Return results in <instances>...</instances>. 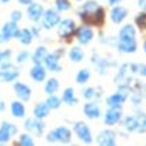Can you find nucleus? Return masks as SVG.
<instances>
[{"instance_id":"f257e3e1","label":"nucleus","mask_w":146,"mask_h":146,"mask_svg":"<svg viewBox=\"0 0 146 146\" xmlns=\"http://www.w3.org/2000/svg\"><path fill=\"white\" fill-rule=\"evenodd\" d=\"M138 74V64L126 63L119 67V71L115 76V83L117 86H131L134 83L133 75Z\"/></svg>"},{"instance_id":"f03ea898","label":"nucleus","mask_w":146,"mask_h":146,"mask_svg":"<svg viewBox=\"0 0 146 146\" xmlns=\"http://www.w3.org/2000/svg\"><path fill=\"white\" fill-rule=\"evenodd\" d=\"M131 86H117L116 93L111 94L107 98V105L111 108H121L130 94H131Z\"/></svg>"},{"instance_id":"7ed1b4c3","label":"nucleus","mask_w":146,"mask_h":146,"mask_svg":"<svg viewBox=\"0 0 146 146\" xmlns=\"http://www.w3.org/2000/svg\"><path fill=\"white\" fill-rule=\"evenodd\" d=\"M71 138H72V131L68 127H66V126H60V127L53 128L45 137V139L48 142H51V143H56V142L70 143Z\"/></svg>"},{"instance_id":"20e7f679","label":"nucleus","mask_w":146,"mask_h":146,"mask_svg":"<svg viewBox=\"0 0 146 146\" xmlns=\"http://www.w3.org/2000/svg\"><path fill=\"white\" fill-rule=\"evenodd\" d=\"M19 71L18 67H15L11 62L0 64V82L3 83H11L15 82L19 78Z\"/></svg>"},{"instance_id":"39448f33","label":"nucleus","mask_w":146,"mask_h":146,"mask_svg":"<svg viewBox=\"0 0 146 146\" xmlns=\"http://www.w3.org/2000/svg\"><path fill=\"white\" fill-rule=\"evenodd\" d=\"M60 21V13L56 8H48L44 11V15L41 18V27L45 30H52L53 27H57Z\"/></svg>"},{"instance_id":"423d86ee","label":"nucleus","mask_w":146,"mask_h":146,"mask_svg":"<svg viewBox=\"0 0 146 146\" xmlns=\"http://www.w3.org/2000/svg\"><path fill=\"white\" fill-rule=\"evenodd\" d=\"M90 62L96 66V70L98 74H101V75H105L107 72L109 71V68H112L115 64V60L112 59H109V57H102L100 56L97 51L93 52V56L90 57Z\"/></svg>"},{"instance_id":"0eeeda50","label":"nucleus","mask_w":146,"mask_h":146,"mask_svg":"<svg viewBox=\"0 0 146 146\" xmlns=\"http://www.w3.org/2000/svg\"><path fill=\"white\" fill-rule=\"evenodd\" d=\"M79 18H81V21H82L85 25L101 26V25H104V21H105V10H104V7L100 6L97 10H94L93 13L82 15V17H79Z\"/></svg>"},{"instance_id":"6e6552de","label":"nucleus","mask_w":146,"mask_h":146,"mask_svg":"<svg viewBox=\"0 0 146 146\" xmlns=\"http://www.w3.org/2000/svg\"><path fill=\"white\" fill-rule=\"evenodd\" d=\"M25 130L27 133H30L32 135L36 137H42L45 133V123L44 119H38V117H27L23 123Z\"/></svg>"},{"instance_id":"1a4fd4ad","label":"nucleus","mask_w":146,"mask_h":146,"mask_svg":"<svg viewBox=\"0 0 146 146\" xmlns=\"http://www.w3.org/2000/svg\"><path fill=\"white\" fill-rule=\"evenodd\" d=\"M76 32V25L75 21L70 18L62 19L57 25V36L60 38H64V40H68L71 38Z\"/></svg>"},{"instance_id":"9d476101","label":"nucleus","mask_w":146,"mask_h":146,"mask_svg":"<svg viewBox=\"0 0 146 146\" xmlns=\"http://www.w3.org/2000/svg\"><path fill=\"white\" fill-rule=\"evenodd\" d=\"M72 131L75 133V135L78 137V139L82 141L83 143L89 145L93 142V135H92V130L90 127L85 123V121H75Z\"/></svg>"},{"instance_id":"9b49d317","label":"nucleus","mask_w":146,"mask_h":146,"mask_svg":"<svg viewBox=\"0 0 146 146\" xmlns=\"http://www.w3.org/2000/svg\"><path fill=\"white\" fill-rule=\"evenodd\" d=\"M18 134V127L8 120H3L0 124V145L8 143L14 135Z\"/></svg>"},{"instance_id":"f8f14e48","label":"nucleus","mask_w":146,"mask_h":146,"mask_svg":"<svg viewBox=\"0 0 146 146\" xmlns=\"http://www.w3.org/2000/svg\"><path fill=\"white\" fill-rule=\"evenodd\" d=\"M18 23L14 22V21H10L3 25L1 30H0V42H7L13 38H17V34H18Z\"/></svg>"},{"instance_id":"ddd939ff","label":"nucleus","mask_w":146,"mask_h":146,"mask_svg":"<svg viewBox=\"0 0 146 146\" xmlns=\"http://www.w3.org/2000/svg\"><path fill=\"white\" fill-rule=\"evenodd\" d=\"M63 53V49L59 52H53V53H48V56L45 57L44 66L45 68L51 72H60L62 71V66H60V55Z\"/></svg>"},{"instance_id":"4468645a","label":"nucleus","mask_w":146,"mask_h":146,"mask_svg":"<svg viewBox=\"0 0 146 146\" xmlns=\"http://www.w3.org/2000/svg\"><path fill=\"white\" fill-rule=\"evenodd\" d=\"M123 119V111L121 108H111L108 107L107 112L104 115V124L108 127H113L116 124H119Z\"/></svg>"},{"instance_id":"2eb2a0df","label":"nucleus","mask_w":146,"mask_h":146,"mask_svg":"<svg viewBox=\"0 0 146 146\" xmlns=\"http://www.w3.org/2000/svg\"><path fill=\"white\" fill-rule=\"evenodd\" d=\"M75 37H76V41L79 42V45H88L94 38V30L89 25H83L76 30Z\"/></svg>"},{"instance_id":"dca6fc26","label":"nucleus","mask_w":146,"mask_h":146,"mask_svg":"<svg viewBox=\"0 0 146 146\" xmlns=\"http://www.w3.org/2000/svg\"><path fill=\"white\" fill-rule=\"evenodd\" d=\"M116 138H117V134L115 133L113 130H102L98 133L97 135V145L100 146H115L116 145Z\"/></svg>"},{"instance_id":"f3484780","label":"nucleus","mask_w":146,"mask_h":146,"mask_svg":"<svg viewBox=\"0 0 146 146\" xmlns=\"http://www.w3.org/2000/svg\"><path fill=\"white\" fill-rule=\"evenodd\" d=\"M14 93L17 94V97H18L21 101L23 102H27L30 98H32V88L29 86V85H26V83L23 82H14Z\"/></svg>"},{"instance_id":"a211bd4d","label":"nucleus","mask_w":146,"mask_h":146,"mask_svg":"<svg viewBox=\"0 0 146 146\" xmlns=\"http://www.w3.org/2000/svg\"><path fill=\"white\" fill-rule=\"evenodd\" d=\"M44 11L45 10H44V7H42V4L33 1L32 4L27 6L26 14H27V18L30 19V21L38 23V22H41V18H42V15H44Z\"/></svg>"},{"instance_id":"6ab92c4d","label":"nucleus","mask_w":146,"mask_h":146,"mask_svg":"<svg viewBox=\"0 0 146 146\" xmlns=\"http://www.w3.org/2000/svg\"><path fill=\"white\" fill-rule=\"evenodd\" d=\"M115 48L120 53H134L138 49L137 40H116Z\"/></svg>"},{"instance_id":"aec40b11","label":"nucleus","mask_w":146,"mask_h":146,"mask_svg":"<svg viewBox=\"0 0 146 146\" xmlns=\"http://www.w3.org/2000/svg\"><path fill=\"white\" fill-rule=\"evenodd\" d=\"M109 17H111V21L113 22L115 25H120L121 22L128 17V10L124 8L123 6H112V10L109 13Z\"/></svg>"},{"instance_id":"412c9836","label":"nucleus","mask_w":146,"mask_h":146,"mask_svg":"<svg viewBox=\"0 0 146 146\" xmlns=\"http://www.w3.org/2000/svg\"><path fill=\"white\" fill-rule=\"evenodd\" d=\"M83 115L90 119V120H96L101 116V109H100V105L96 101H88L85 105H83Z\"/></svg>"},{"instance_id":"4be33fe9","label":"nucleus","mask_w":146,"mask_h":146,"mask_svg":"<svg viewBox=\"0 0 146 146\" xmlns=\"http://www.w3.org/2000/svg\"><path fill=\"white\" fill-rule=\"evenodd\" d=\"M121 126L128 133H138V130H139V120H138L137 115H130V116H126L124 119H121Z\"/></svg>"},{"instance_id":"5701e85b","label":"nucleus","mask_w":146,"mask_h":146,"mask_svg":"<svg viewBox=\"0 0 146 146\" xmlns=\"http://www.w3.org/2000/svg\"><path fill=\"white\" fill-rule=\"evenodd\" d=\"M117 40H137V29L133 23H126L121 26L119 34H117Z\"/></svg>"},{"instance_id":"b1692460","label":"nucleus","mask_w":146,"mask_h":146,"mask_svg":"<svg viewBox=\"0 0 146 146\" xmlns=\"http://www.w3.org/2000/svg\"><path fill=\"white\" fill-rule=\"evenodd\" d=\"M30 78L34 82H45L46 79V68L44 64H34L30 68Z\"/></svg>"},{"instance_id":"393cba45","label":"nucleus","mask_w":146,"mask_h":146,"mask_svg":"<svg viewBox=\"0 0 146 146\" xmlns=\"http://www.w3.org/2000/svg\"><path fill=\"white\" fill-rule=\"evenodd\" d=\"M10 111H11V115L17 119H23L26 115V107L23 101L21 100H14L10 105Z\"/></svg>"},{"instance_id":"a878e982","label":"nucleus","mask_w":146,"mask_h":146,"mask_svg":"<svg viewBox=\"0 0 146 146\" xmlns=\"http://www.w3.org/2000/svg\"><path fill=\"white\" fill-rule=\"evenodd\" d=\"M62 100L66 105H68V107H74L78 104V98H76L75 96V90L74 88H66L63 92V94H62Z\"/></svg>"},{"instance_id":"bb28decb","label":"nucleus","mask_w":146,"mask_h":146,"mask_svg":"<svg viewBox=\"0 0 146 146\" xmlns=\"http://www.w3.org/2000/svg\"><path fill=\"white\" fill-rule=\"evenodd\" d=\"M49 112H51V108L48 107L46 102H37L33 108V115H34V117H38V119L48 117Z\"/></svg>"},{"instance_id":"cd10ccee","label":"nucleus","mask_w":146,"mask_h":146,"mask_svg":"<svg viewBox=\"0 0 146 146\" xmlns=\"http://www.w3.org/2000/svg\"><path fill=\"white\" fill-rule=\"evenodd\" d=\"M48 49H46V46H44V45H40V46H37L36 48V51L33 52L32 55V60L34 64H44V60L45 57L48 56Z\"/></svg>"},{"instance_id":"c85d7f7f","label":"nucleus","mask_w":146,"mask_h":146,"mask_svg":"<svg viewBox=\"0 0 146 146\" xmlns=\"http://www.w3.org/2000/svg\"><path fill=\"white\" fill-rule=\"evenodd\" d=\"M68 59H70L72 63H81L83 59H85V51L79 45H74L68 51Z\"/></svg>"},{"instance_id":"c756f323","label":"nucleus","mask_w":146,"mask_h":146,"mask_svg":"<svg viewBox=\"0 0 146 146\" xmlns=\"http://www.w3.org/2000/svg\"><path fill=\"white\" fill-rule=\"evenodd\" d=\"M33 36L32 33V29H19L18 30V34H17V40H19V42L22 45H30L33 41Z\"/></svg>"},{"instance_id":"7c9ffc66","label":"nucleus","mask_w":146,"mask_h":146,"mask_svg":"<svg viewBox=\"0 0 146 146\" xmlns=\"http://www.w3.org/2000/svg\"><path fill=\"white\" fill-rule=\"evenodd\" d=\"M60 88V82L57 81L56 78H48L45 79V85H44V92L46 96L49 94H56V92Z\"/></svg>"},{"instance_id":"2f4dec72","label":"nucleus","mask_w":146,"mask_h":146,"mask_svg":"<svg viewBox=\"0 0 146 146\" xmlns=\"http://www.w3.org/2000/svg\"><path fill=\"white\" fill-rule=\"evenodd\" d=\"M101 89H98V88H85L82 92V96L88 101H97L101 97Z\"/></svg>"},{"instance_id":"473e14b6","label":"nucleus","mask_w":146,"mask_h":146,"mask_svg":"<svg viewBox=\"0 0 146 146\" xmlns=\"http://www.w3.org/2000/svg\"><path fill=\"white\" fill-rule=\"evenodd\" d=\"M92 78V74H90V70L89 68H82L76 72V76H75V82L78 85H85V83L89 82V79Z\"/></svg>"},{"instance_id":"72a5a7b5","label":"nucleus","mask_w":146,"mask_h":146,"mask_svg":"<svg viewBox=\"0 0 146 146\" xmlns=\"http://www.w3.org/2000/svg\"><path fill=\"white\" fill-rule=\"evenodd\" d=\"M45 102L48 104V107L51 109H59L60 105H62V102H63V100H62V97H57L56 94H49Z\"/></svg>"},{"instance_id":"f704fd0d","label":"nucleus","mask_w":146,"mask_h":146,"mask_svg":"<svg viewBox=\"0 0 146 146\" xmlns=\"http://www.w3.org/2000/svg\"><path fill=\"white\" fill-rule=\"evenodd\" d=\"M18 145L21 146H34V139H33L30 133H23L19 135Z\"/></svg>"},{"instance_id":"c9c22d12","label":"nucleus","mask_w":146,"mask_h":146,"mask_svg":"<svg viewBox=\"0 0 146 146\" xmlns=\"http://www.w3.org/2000/svg\"><path fill=\"white\" fill-rule=\"evenodd\" d=\"M55 8H56L60 14L68 11L71 8L70 0H55Z\"/></svg>"},{"instance_id":"e433bc0d","label":"nucleus","mask_w":146,"mask_h":146,"mask_svg":"<svg viewBox=\"0 0 146 146\" xmlns=\"http://www.w3.org/2000/svg\"><path fill=\"white\" fill-rule=\"evenodd\" d=\"M137 115V117H138V120H139V130H138V133H145L146 131V113L145 112H142V111H137L135 112Z\"/></svg>"},{"instance_id":"4c0bfd02","label":"nucleus","mask_w":146,"mask_h":146,"mask_svg":"<svg viewBox=\"0 0 146 146\" xmlns=\"http://www.w3.org/2000/svg\"><path fill=\"white\" fill-rule=\"evenodd\" d=\"M30 59H32V55H30V52H27V51H21L17 55V57H15V60H17L18 64H25Z\"/></svg>"},{"instance_id":"58836bf2","label":"nucleus","mask_w":146,"mask_h":146,"mask_svg":"<svg viewBox=\"0 0 146 146\" xmlns=\"http://www.w3.org/2000/svg\"><path fill=\"white\" fill-rule=\"evenodd\" d=\"M11 56H13V52H11V49H4V51H0V64L7 63V62H11Z\"/></svg>"},{"instance_id":"ea45409f","label":"nucleus","mask_w":146,"mask_h":146,"mask_svg":"<svg viewBox=\"0 0 146 146\" xmlns=\"http://www.w3.org/2000/svg\"><path fill=\"white\" fill-rule=\"evenodd\" d=\"M135 22H137V25L141 26V27H145L146 26V13L143 11V13H141L138 17H137V19H135Z\"/></svg>"},{"instance_id":"a19ab883","label":"nucleus","mask_w":146,"mask_h":146,"mask_svg":"<svg viewBox=\"0 0 146 146\" xmlns=\"http://www.w3.org/2000/svg\"><path fill=\"white\" fill-rule=\"evenodd\" d=\"M22 17H23V14H22V11H19V10H14L13 13H11V21L17 22V23L22 19Z\"/></svg>"},{"instance_id":"79ce46f5","label":"nucleus","mask_w":146,"mask_h":146,"mask_svg":"<svg viewBox=\"0 0 146 146\" xmlns=\"http://www.w3.org/2000/svg\"><path fill=\"white\" fill-rule=\"evenodd\" d=\"M138 75L146 78V64H138Z\"/></svg>"},{"instance_id":"37998d69","label":"nucleus","mask_w":146,"mask_h":146,"mask_svg":"<svg viewBox=\"0 0 146 146\" xmlns=\"http://www.w3.org/2000/svg\"><path fill=\"white\" fill-rule=\"evenodd\" d=\"M34 0H18L19 4H22V6H29V4H32Z\"/></svg>"},{"instance_id":"c03bdc74","label":"nucleus","mask_w":146,"mask_h":146,"mask_svg":"<svg viewBox=\"0 0 146 146\" xmlns=\"http://www.w3.org/2000/svg\"><path fill=\"white\" fill-rule=\"evenodd\" d=\"M32 33H33V36H34V37H40V29H37V27H36V26H34V27H32Z\"/></svg>"},{"instance_id":"a18cd8bd","label":"nucleus","mask_w":146,"mask_h":146,"mask_svg":"<svg viewBox=\"0 0 146 146\" xmlns=\"http://www.w3.org/2000/svg\"><path fill=\"white\" fill-rule=\"evenodd\" d=\"M138 4H139V7L142 8V11H145L146 13V0H139Z\"/></svg>"},{"instance_id":"49530a36","label":"nucleus","mask_w":146,"mask_h":146,"mask_svg":"<svg viewBox=\"0 0 146 146\" xmlns=\"http://www.w3.org/2000/svg\"><path fill=\"white\" fill-rule=\"evenodd\" d=\"M123 0H108L109 6H116V4H120Z\"/></svg>"},{"instance_id":"de8ad7c7","label":"nucleus","mask_w":146,"mask_h":146,"mask_svg":"<svg viewBox=\"0 0 146 146\" xmlns=\"http://www.w3.org/2000/svg\"><path fill=\"white\" fill-rule=\"evenodd\" d=\"M6 102L3 101V100H0V112H4L6 111Z\"/></svg>"},{"instance_id":"09e8293b","label":"nucleus","mask_w":146,"mask_h":146,"mask_svg":"<svg viewBox=\"0 0 146 146\" xmlns=\"http://www.w3.org/2000/svg\"><path fill=\"white\" fill-rule=\"evenodd\" d=\"M11 0H0V3H3V4H7V3H10Z\"/></svg>"},{"instance_id":"8fccbe9b","label":"nucleus","mask_w":146,"mask_h":146,"mask_svg":"<svg viewBox=\"0 0 146 146\" xmlns=\"http://www.w3.org/2000/svg\"><path fill=\"white\" fill-rule=\"evenodd\" d=\"M143 51L146 52V41H145V42H143Z\"/></svg>"},{"instance_id":"3c124183","label":"nucleus","mask_w":146,"mask_h":146,"mask_svg":"<svg viewBox=\"0 0 146 146\" xmlns=\"http://www.w3.org/2000/svg\"><path fill=\"white\" fill-rule=\"evenodd\" d=\"M76 1H83V0H76Z\"/></svg>"}]
</instances>
